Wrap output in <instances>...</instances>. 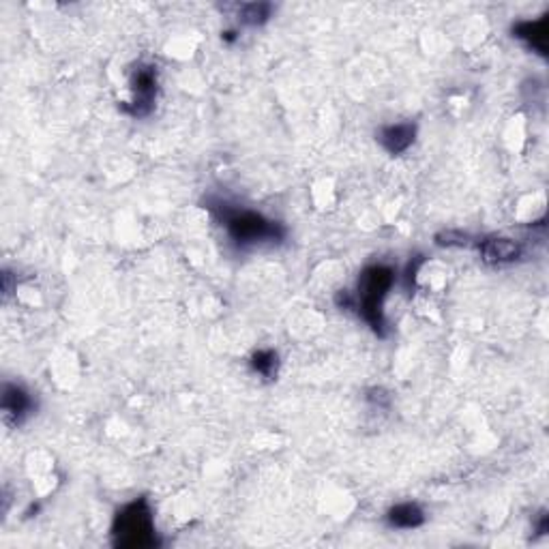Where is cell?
<instances>
[{"mask_svg":"<svg viewBox=\"0 0 549 549\" xmlns=\"http://www.w3.org/2000/svg\"><path fill=\"white\" fill-rule=\"evenodd\" d=\"M273 4L271 3H245L238 7V22L243 26H262L273 18Z\"/></svg>","mask_w":549,"mask_h":549,"instance_id":"cell-10","label":"cell"},{"mask_svg":"<svg viewBox=\"0 0 549 549\" xmlns=\"http://www.w3.org/2000/svg\"><path fill=\"white\" fill-rule=\"evenodd\" d=\"M386 524H389L391 528L400 530L418 528V526L425 524V511L417 502L395 504V507L389 508V513H386Z\"/></svg>","mask_w":549,"mask_h":549,"instance_id":"cell-9","label":"cell"},{"mask_svg":"<svg viewBox=\"0 0 549 549\" xmlns=\"http://www.w3.org/2000/svg\"><path fill=\"white\" fill-rule=\"evenodd\" d=\"M511 32L515 39L524 41L530 50H535L541 56L547 54V15H543L539 20L515 22Z\"/></svg>","mask_w":549,"mask_h":549,"instance_id":"cell-8","label":"cell"},{"mask_svg":"<svg viewBox=\"0 0 549 549\" xmlns=\"http://www.w3.org/2000/svg\"><path fill=\"white\" fill-rule=\"evenodd\" d=\"M367 401L369 403H375V406H389L391 395L386 393L384 389H378V386H375V389H369L367 391Z\"/></svg>","mask_w":549,"mask_h":549,"instance_id":"cell-13","label":"cell"},{"mask_svg":"<svg viewBox=\"0 0 549 549\" xmlns=\"http://www.w3.org/2000/svg\"><path fill=\"white\" fill-rule=\"evenodd\" d=\"M375 140L380 142L386 153L401 155L412 147L417 140V125L414 122H395V125H384L375 131Z\"/></svg>","mask_w":549,"mask_h":549,"instance_id":"cell-6","label":"cell"},{"mask_svg":"<svg viewBox=\"0 0 549 549\" xmlns=\"http://www.w3.org/2000/svg\"><path fill=\"white\" fill-rule=\"evenodd\" d=\"M209 209L226 230L228 238L240 249L279 245L285 240V228L282 223L268 220L262 212L230 206L228 202H209Z\"/></svg>","mask_w":549,"mask_h":549,"instance_id":"cell-1","label":"cell"},{"mask_svg":"<svg viewBox=\"0 0 549 549\" xmlns=\"http://www.w3.org/2000/svg\"><path fill=\"white\" fill-rule=\"evenodd\" d=\"M436 245H440V248H468L470 245V237L464 232H442L436 237Z\"/></svg>","mask_w":549,"mask_h":549,"instance_id":"cell-12","label":"cell"},{"mask_svg":"<svg viewBox=\"0 0 549 549\" xmlns=\"http://www.w3.org/2000/svg\"><path fill=\"white\" fill-rule=\"evenodd\" d=\"M479 251H481V260H483L485 265H491V266L513 265V262H518L519 257L524 256L522 243L515 238H507V237H491V238L481 240Z\"/></svg>","mask_w":549,"mask_h":549,"instance_id":"cell-5","label":"cell"},{"mask_svg":"<svg viewBox=\"0 0 549 549\" xmlns=\"http://www.w3.org/2000/svg\"><path fill=\"white\" fill-rule=\"evenodd\" d=\"M112 535L119 547L129 549H144L157 545L153 511L144 498L125 504L116 513L114 524H112Z\"/></svg>","mask_w":549,"mask_h":549,"instance_id":"cell-3","label":"cell"},{"mask_svg":"<svg viewBox=\"0 0 549 549\" xmlns=\"http://www.w3.org/2000/svg\"><path fill=\"white\" fill-rule=\"evenodd\" d=\"M249 365L257 375H262V378L266 380H273L279 369V356L274 350H257L251 355Z\"/></svg>","mask_w":549,"mask_h":549,"instance_id":"cell-11","label":"cell"},{"mask_svg":"<svg viewBox=\"0 0 549 549\" xmlns=\"http://www.w3.org/2000/svg\"><path fill=\"white\" fill-rule=\"evenodd\" d=\"M129 84H131L133 93L131 104H129L127 108L129 114L138 116V119L140 116L150 114L157 99V91H159V74H157V67L148 63L136 65Z\"/></svg>","mask_w":549,"mask_h":549,"instance_id":"cell-4","label":"cell"},{"mask_svg":"<svg viewBox=\"0 0 549 549\" xmlns=\"http://www.w3.org/2000/svg\"><path fill=\"white\" fill-rule=\"evenodd\" d=\"M395 285V271L386 265H372L361 271L356 284L355 307L375 335L386 338L384 301Z\"/></svg>","mask_w":549,"mask_h":549,"instance_id":"cell-2","label":"cell"},{"mask_svg":"<svg viewBox=\"0 0 549 549\" xmlns=\"http://www.w3.org/2000/svg\"><path fill=\"white\" fill-rule=\"evenodd\" d=\"M0 406H3L4 418H7L9 423L20 425V423H24V418L32 410V397L24 389V386L14 384V382H4Z\"/></svg>","mask_w":549,"mask_h":549,"instance_id":"cell-7","label":"cell"}]
</instances>
